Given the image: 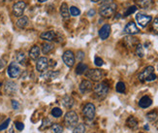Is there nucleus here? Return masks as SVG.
Returning <instances> with one entry per match:
<instances>
[{"mask_svg": "<svg viewBox=\"0 0 158 133\" xmlns=\"http://www.w3.org/2000/svg\"><path fill=\"white\" fill-rule=\"evenodd\" d=\"M56 33L54 31H45L43 33H41V35H40V38L43 39V40H46V41H54V40L56 39Z\"/></svg>", "mask_w": 158, "mask_h": 133, "instance_id": "17", "label": "nucleus"}, {"mask_svg": "<svg viewBox=\"0 0 158 133\" xmlns=\"http://www.w3.org/2000/svg\"><path fill=\"white\" fill-rule=\"evenodd\" d=\"M17 89H18V86H17V84L15 82H13V81H7V82L5 83L4 91L6 94H8V95L15 94L17 92Z\"/></svg>", "mask_w": 158, "mask_h": 133, "instance_id": "13", "label": "nucleus"}, {"mask_svg": "<svg viewBox=\"0 0 158 133\" xmlns=\"http://www.w3.org/2000/svg\"><path fill=\"white\" fill-rule=\"evenodd\" d=\"M12 106H13V109L14 110H18L19 107H20V104L18 101H16V100H12Z\"/></svg>", "mask_w": 158, "mask_h": 133, "instance_id": "43", "label": "nucleus"}, {"mask_svg": "<svg viewBox=\"0 0 158 133\" xmlns=\"http://www.w3.org/2000/svg\"><path fill=\"white\" fill-rule=\"evenodd\" d=\"M26 60H27V57L24 53H19L17 55V61H18L20 64L24 65L26 63Z\"/></svg>", "mask_w": 158, "mask_h": 133, "instance_id": "28", "label": "nucleus"}, {"mask_svg": "<svg viewBox=\"0 0 158 133\" xmlns=\"http://www.w3.org/2000/svg\"><path fill=\"white\" fill-rule=\"evenodd\" d=\"M15 125H16V128L18 129L19 131H22L24 128V124L20 123V121H16L15 123Z\"/></svg>", "mask_w": 158, "mask_h": 133, "instance_id": "42", "label": "nucleus"}, {"mask_svg": "<svg viewBox=\"0 0 158 133\" xmlns=\"http://www.w3.org/2000/svg\"><path fill=\"white\" fill-rule=\"evenodd\" d=\"M141 82H152L156 79V75L154 73V68L152 66H148L141 72L138 76Z\"/></svg>", "mask_w": 158, "mask_h": 133, "instance_id": "1", "label": "nucleus"}, {"mask_svg": "<svg viewBox=\"0 0 158 133\" xmlns=\"http://www.w3.org/2000/svg\"><path fill=\"white\" fill-rule=\"evenodd\" d=\"M16 25L19 28H21V29H22V28H25L27 26V25H28V18L25 16L20 17V19L17 21Z\"/></svg>", "mask_w": 158, "mask_h": 133, "instance_id": "23", "label": "nucleus"}, {"mask_svg": "<svg viewBox=\"0 0 158 133\" xmlns=\"http://www.w3.org/2000/svg\"><path fill=\"white\" fill-rule=\"evenodd\" d=\"M39 55H40V48H39L38 46H33L29 51L30 59L33 60H36L39 59Z\"/></svg>", "mask_w": 158, "mask_h": 133, "instance_id": "21", "label": "nucleus"}, {"mask_svg": "<svg viewBox=\"0 0 158 133\" xmlns=\"http://www.w3.org/2000/svg\"><path fill=\"white\" fill-rule=\"evenodd\" d=\"M116 11V4L109 3V4H102V6L99 9V14L104 18H111L114 16Z\"/></svg>", "mask_w": 158, "mask_h": 133, "instance_id": "4", "label": "nucleus"}, {"mask_svg": "<svg viewBox=\"0 0 158 133\" xmlns=\"http://www.w3.org/2000/svg\"><path fill=\"white\" fill-rule=\"evenodd\" d=\"M88 70V66L86 64H84L83 62H80L76 67V73L78 75H83V73H86Z\"/></svg>", "mask_w": 158, "mask_h": 133, "instance_id": "25", "label": "nucleus"}, {"mask_svg": "<svg viewBox=\"0 0 158 133\" xmlns=\"http://www.w3.org/2000/svg\"><path fill=\"white\" fill-rule=\"evenodd\" d=\"M60 75V72L59 71H54V70H50V71H48V72H45L44 74L41 75V78H43L44 80H48V81H50V80H54L56 79Z\"/></svg>", "mask_w": 158, "mask_h": 133, "instance_id": "16", "label": "nucleus"}, {"mask_svg": "<svg viewBox=\"0 0 158 133\" xmlns=\"http://www.w3.org/2000/svg\"><path fill=\"white\" fill-rule=\"evenodd\" d=\"M2 86V84H1V83H0V86Z\"/></svg>", "mask_w": 158, "mask_h": 133, "instance_id": "49", "label": "nucleus"}, {"mask_svg": "<svg viewBox=\"0 0 158 133\" xmlns=\"http://www.w3.org/2000/svg\"><path fill=\"white\" fill-rule=\"evenodd\" d=\"M95 10H93V9H91V10H89L88 11V13H87V16H89V17H93L94 15H95Z\"/></svg>", "mask_w": 158, "mask_h": 133, "instance_id": "45", "label": "nucleus"}, {"mask_svg": "<svg viewBox=\"0 0 158 133\" xmlns=\"http://www.w3.org/2000/svg\"><path fill=\"white\" fill-rule=\"evenodd\" d=\"M136 54L139 57H144L145 55V51H144V47L141 44H138L136 46Z\"/></svg>", "mask_w": 158, "mask_h": 133, "instance_id": "31", "label": "nucleus"}, {"mask_svg": "<svg viewBox=\"0 0 158 133\" xmlns=\"http://www.w3.org/2000/svg\"><path fill=\"white\" fill-rule=\"evenodd\" d=\"M26 8V3L24 2V1H18L16 2L14 5H13V14L15 17H21L22 15H24V10Z\"/></svg>", "mask_w": 158, "mask_h": 133, "instance_id": "7", "label": "nucleus"}, {"mask_svg": "<svg viewBox=\"0 0 158 133\" xmlns=\"http://www.w3.org/2000/svg\"><path fill=\"white\" fill-rule=\"evenodd\" d=\"M91 1H92V2H94V3H96V2H99L100 0H91Z\"/></svg>", "mask_w": 158, "mask_h": 133, "instance_id": "48", "label": "nucleus"}, {"mask_svg": "<svg viewBox=\"0 0 158 133\" xmlns=\"http://www.w3.org/2000/svg\"><path fill=\"white\" fill-rule=\"evenodd\" d=\"M86 76L88 78L90 81H93V82H99L103 79L104 73L100 69H89L86 72Z\"/></svg>", "mask_w": 158, "mask_h": 133, "instance_id": "5", "label": "nucleus"}, {"mask_svg": "<svg viewBox=\"0 0 158 133\" xmlns=\"http://www.w3.org/2000/svg\"><path fill=\"white\" fill-rule=\"evenodd\" d=\"M52 126V121H50V120L49 118H45L43 120V123H42V125L40 127V129H46L48 128V127Z\"/></svg>", "mask_w": 158, "mask_h": 133, "instance_id": "32", "label": "nucleus"}, {"mask_svg": "<svg viewBox=\"0 0 158 133\" xmlns=\"http://www.w3.org/2000/svg\"><path fill=\"white\" fill-rule=\"evenodd\" d=\"M84 132H86V127H84L83 124H77L74 127V129H73V133H84Z\"/></svg>", "mask_w": 158, "mask_h": 133, "instance_id": "30", "label": "nucleus"}, {"mask_svg": "<svg viewBox=\"0 0 158 133\" xmlns=\"http://www.w3.org/2000/svg\"><path fill=\"white\" fill-rule=\"evenodd\" d=\"M49 67V60L47 57L42 56L39 57L36 62V69L39 72H45Z\"/></svg>", "mask_w": 158, "mask_h": 133, "instance_id": "12", "label": "nucleus"}, {"mask_svg": "<svg viewBox=\"0 0 158 133\" xmlns=\"http://www.w3.org/2000/svg\"><path fill=\"white\" fill-rule=\"evenodd\" d=\"M62 59H63L64 63L68 66V67H72L75 63V55L72 51H66L65 53L62 55Z\"/></svg>", "mask_w": 158, "mask_h": 133, "instance_id": "9", "label": "nucleus"}, {"mask_svg": "<svg viewBox=\"0 0 158 133\" xmlns=\"http://www.w3.org/2000/svg\"><path fill=\"white\" fill-rule=\"evenodd\" d=\"M111 34V25H104L99 30V36L102 40H106L110 36Z\"/></svg>", "mask_w": 158, "mask_h": 133, "instance_id": "15", "label": "nucleus"}, {"mask_svg": "<svg viewBox=\"0 0 158 133\" xmlns=\"http://www.w3.org/2000/svg\"><path fill=\"white\" fill-rule=\"evenodd\" d=\"M151 104H152V100H151V98L149 96H143L139 101V106L143 109L149 108Z\"/></svg>", "mask_w": 158, "mask_h": 133, "instance_id": "19", "label": "nucleus"}, {"mask_svg": "<svg viewBox=\"0 0 158 133\" xmlns=\"http://www.w3.org/2000/svg\"><path fill=\"white\" fill-rule=\"evenodd\" d=\"M52 115L54 118H60L61 115H62V110L57 108V107H55L52 110Z\"/></svg>", "mask_w": 158, "mask_h": 133, "instance_id": "35", "label": "nucleus"}, {"mask_svg": "<svg viewBox=\"0 0 158 133\" xmlns=\"http://www.w3.org/2000/svg\"><path fill=\"white\" fill-rule=\"evenodd\" d=\"M157 119V112L156 111H152L146 115V120L149 121H154Z\"/></svg>", "mask_w": 158, "mask_h": 133, "instance_id": "34", "label": "nucleus"}, {"mask_svg": "<svg viewBox=\"0 0 158 133\" xmlns=\"http://www.w3.org/2000/svg\"><path fill=\"white\" fill-rule=\"evenodd\" d=\"M69 11H70V15L73 16V17H78V16H80V14H81V11L79 10V8H77L75 6H72L69 9Z\"/></svg>", "mask_w": 158, "mask_h": 133, "instance_id": "36", "label": "nucleus"}, {"mask_svg": "<svg viewBox=\"0 0 158 133\" xmlns=\"http://www.w3.org/2000/svg\"><path fill=\"white\" fill-rule=\"evenodd\" d=\"M126 125L129 127V128H136V127H138V120L137 119L133 117V116H131V117H129L126 120Z\"/></svg>", "mask_w": 158, "mask_h": 133, "instance_id": "24", "label": "nucleus"}, {"mask_svg": "<svg viewBox=\"0 0 158 133\" xmlns=\"http://www.w3.org/2000/svg\"><path fill=\"white\" fill-rule=\"evenodd\" d=\"M5 66H6V60H5V59H0V70L3 69Z\"/></svg>", "mask_w": 158, "mask_h": 133, "instance_id": "44", "label": "nucleus"}, {"mask_svg": "<svg viewBox=\"0 0 158 133\" xmlns=\"http://www.w3.org/2000/svg\"><path fill=\"white\" fill-rule=\"evenodd\" d=\"M139 28L137 27L136 24L133 21H130L129 24L126 25V26L124 27V32L129 34V35H134V34L139 33Z\"/></svg>", "mask_w": 158, "mask_h": 133, "instance_id": "14", "label": "nucleus"}, {"mask_svg": "<svg viewBox=\"0 0 158 133\" xmlns=\"http://www.w3.org/2000/svg\"><path fill=\"white\" fill-rule=\"evenodd\" d=\"M125 89H126V86L123 82H118L116 86V90L117 92H119V93H124L125 92Z\"/></svg>", "mask_w": 158, "mask_h": 133, "instance_id": "29", "label": "nucleus"}, {"mask_svg": "<svg viewBox=\"0 0 158 133\" xmlns=\"http://www.w3.org/2000/svg\"><path fill=\"white\" fill-rule=\"evenodd\" d=\"M152 30L155 33H158V18H155L152 22Z\"/></svg>", "mask_w": 158, "mask_h": 133, "instance_id": "40", "label": "nucleus"}, {"mask_svg": "<svg viewBox=\"0 0 158 133\" xmlns=\"http://www.w3.org/2000/svg\"><path fill=\"white\" fill-rule=\"evenodd\" d=\"M10 121H11V120H10V119H7L6 120L4 121L3 124H0V131H2V130H4V129H6L7 127H8V125H9V124H10Z\"/></svg>", "mask_w": 158, "mask_h": 133, "instance_id": "39", "label": "nucleus"}, {"mask_svg": "<svg viewBox=\"0 0 158 133\" xmlns=\"http://www.w3.org/2000/svg\"><path fill=\"white\" fill-rule=\"evenodd\" d=\"M114 0H102V3L103 4H109V3H112Z\"/></svg>", "mask_w": 158, "mask_h": 133, "instance_id": "46", "label": "nucleus"}, {"mask_svg": "<svg viewBox=\"0 0 158 133\" xmlns=\"http://www.w3.org/2000/svg\"><path fill=\"white\" fill-rule=\"evenodd\" d=\"M79 89H80V92L82 94H86L90 92L93 89V85L91 83V81H88V80L83 81L80 84V86H79Z\"/></svg>", "mask_w": 158, "mask_h": 133, "instance_id": "11", "label": "nucleus"}, {"mask_svg": "<svg viewBox=\"0 0 158 133\" xmlns=\"http://www.w3.org/2000/svg\"><path fill=\"white\" fill-rule=\"evenodd\" d=\"M109 90H110V88L106 83H99L96 86H94L93 88L94 94L98 99H104L107 96V94L109 93Z\"/></svg>", "mask_w": 158, "mask_h": 133, "instance_id": "3", "label": "nucleus"}, {"mask_svg": "<svg viewBox=\"0 0 158 133\" xmlns=\"http://www.w3.org/2000/svg\"><path fill=\"white\" fill-rule=\"evenodd\" d=\"M124 43L128 48H132L134 46H137L139 44V41L137 38L132 37V36H126L124 37Z\"/></svg>", "mask_w": 158, "mask_h": 133, "instance_id": "20", "label": "nucleus"}, {"mask_svg": "<svg viewBox=\"0 0 158 133\" xmlns=\"http://www.w3.org/2000/svg\"><path fill=\"white\" fill-rule=\"evenodd\" d=\"M152 4H153L152 0H140L138 2V5L142 9H149L152 6Z\"/></svg>", "mask_w": 158, "mask_h": 133, "instance_id": "26", "label": "nucleus"}, {"mask_svg": "<svg viewBox=\"0 0 158 133\" xmlns=\"http://www.w3.org/2000/svg\"><path fill=\"white\" fill-rule=\"evenodd\" d=\"M83 114L87 120H93L95 117V106L92 103H87L83 108Z\"/></svg>", "mask_w": 158, "mask_h": 133, "instance_id": "6", "label": "nucleus"}, {"mask_svg": "<svg viewBox=\"0 0 158 133\" xmlns=\"http://www.w3.org/2000/svg\"><path fill=\"white\" fill-rule=\"evenodd\" d=\"M62 103H63V106L71 109L73 106H74V99L70 96V95H65L63 98H62Z\"/></svg>", "mask_w": 158, "mask_h": 133, "instance_id": "22", "label": "nucleus"}, {"mask_svg": "<svg viewBox=\"0 0 158 133\" xmlns=\"http://www.w3.org/2000/svg\"><path fill=\"white\" fill-rule=\"evenodd\" d=\"M38 1H39V2H41V3H44V2H46L47 0H38Z\"/></svg>", "mask_w": 158, "mask_h": 133, "instance_id": "47", "label": "nucleus"}, {"mask_svg": "<svg viewBox=\"0 0 158 133\" xmlns=\"http://www.w3.org/2000/svg\"><path fill=\"white\" fill-rule=\"evenodd\" d=\"M8 75L10 78L17 79L20 75V68L17 62H12L8 67Z\"/></svg>", "mask_w": 158, "mask_h": 133, "instance_id": "8", "label": "nucleus"}, {"mask_svg": "<svg viewBox=\"0 0 158 133\" xmlns=\"http://www.w3.org/2000/svg\"><path fill=\"white\" fill-rule=\"evenodd\" d=\"M94 63H95V65L98 66V67H101L103 64H104V62H103V59H101V57H98L96 56L95 57V60H94Z\"/></svg>", "mask_w": 158, "mask_h": 133, "instance_id": "41", "label": "nucleus"}, {"mask_svg": "<svg viewBox=\"0 0 158 133\" xmlns=\"http://www.w3.org/2000/svg\"><path fill=\"white\" fill-rule=\"evenodd\" d=\"M76 57H77L78 61L82 62L83 60V59H84V53H83V51H77V55H76Z\"/></svg>", "mask_w": 158, "mask_h": 133, "instance_id": "38", "label": "nucleus"}, {"mask_svg": "<svg viewBox=\"0 0 158 133\" xmlns=\"http://www.w3.org/2000/svg\"><path fill=\"white\" fill-rule=\"evenodd\" d=\"M137 11V7L136 6H131V7H129L127 10H126V12L124 13V17H128V16H130L132 14H134L135 12Z\"/></svg>", "mask_w": 158, "mask_h": 133, "instance_id": "37", "label": "nucleus"}, {"mask_svg": "<svg viewBox=\"0 0 158 133\" xmlns=\"http://www.w3.org/2000/svg\"><path fill=\"white\" fill-rule=\"evenodd\" d=\"M52 130L54 133H62L63 132V126L60 125L59 124H54L52 125Z\"/></svg>", "mask_w": 158, "mask_h": 133, "instance_id": "33", "label": "nucleus"}, {"mask_svg": "<svg viewBox=\"0 0 158 133\" xmlns=\"http://www.w3.org/2000/svg\"><path fill=\"white\" fill-rule=\"evenodd\" d=\"M60 14L62 16V18L64 20H68L70 18V11L68 8V5L67 3H62L61 6H60Z\"/></svg>", "mask_w": 158, "mask_h": 133, "instance_id": "18", "label": "nucleus"}, {"mask_svg": "<svg viewBox=\"0 0 158 133\" xmlns=\"http://www.w3.org/2000/svg\"><path fill=\"white\" fill-rule=\"evenodd\" d=\"M151 20H152L151 16H149V15L137 14V16H136V21L138 22V25L142 27H145L151 21Z\"/></svg>", "mask_w": 158, "mask_h": 133, "instance_id": "10", "label": "nucleus"}, {"mask_svg": "<svg viewBox=\"0 0 158 133\" xmlns=\"http://www.w3.org/2000/svg\"><path fill=\"white\" fill-rule=\"evenodd\" d=\"M78 121H79V117H78V114L74 111H69L67 112L65 117H64V124L67 128L72 129L78 124Z\"/></svg>", "mask_w": 158, "mask_h": 133, "instance_id": "2", "label": "nucleus"}, {"mask_svg": "<svg viewBox=\"0 0 158 133\" xmlns=\"http://www.w3.org/2000/svg\"><path fill=\"white\" fill-rule=\"evenodd\" d=\"M53 50V45L50 43H44L42 46V51L44 55H48Z\"/></svg>", "mask_w": 158, "mask_h": 133, "instance_id": "27", "label": "nucleus"}]
</instances>
